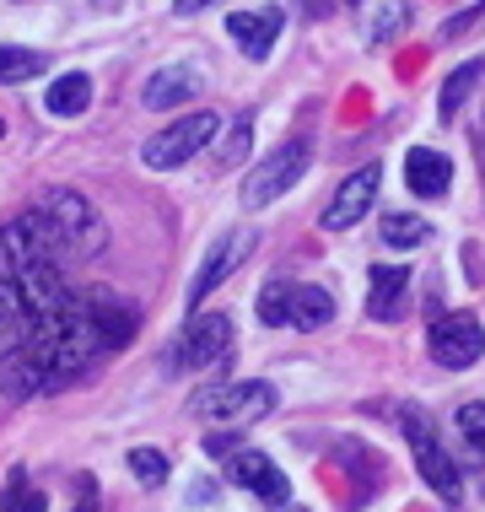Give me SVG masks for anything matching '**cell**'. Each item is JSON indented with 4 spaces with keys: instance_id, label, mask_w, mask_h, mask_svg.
Here are the masks:
<instances>
[{
    "instance_id": "obj_30",
    "label": "cell",
    "mask_w": 485,
    "mask_h": 512,
    "mask_svg": "<svg viewBox=\"0 0 485 512\" xmlns=\"http://www.w3.org/2000/svg\"><path fill=\"white\" fill-rule=\"evenodd\" d=\"M76 512H97V507H92V496H87V502H81V507H76Z\"/></svg>"
},
{
    "instance_id": "obj_13",
    "label": "cell",
    "mask_w": 485,
    "mask_h": 512,
    "mask_svg": "<svg viewBox=\"0 0 485 512\" xmlns=\"http://www.w3.org/2000/svg\"><path fill=\"white\" fill-rule=\"evenodd\" d=\"M281 22H286V11H281V6H265V11H232V17H227V33L238 38V49L248 54V60H270L275 38H281Z\"/></svg>"
},
{
    "instance_id": "obj_16",
    "label": "cell",
    "mask_w": 485,
    "mask_h": 512,
    "mask_svg": "<svg viewBox=\"0 0 485 512\" xmlns=\"http://www.w3.org/2000/svg\"><path fill=\"white\" fill-rule=\"evenodd\" d=\"M87 308H92V324H97V335H103L108 351L130 345V340H135V329H141V313H135L124 297H114V292H92V297H87Z\"/></svg>"
},
{
    "instance_id": "obj_33",
    "label": "cell",
    "mask_w": 485,
    "mask_h": 512,
    "mask_svg": "<svg viewBox=\"0 0 485 512\" xmlns=\"http://www.w3.org/2000/svg\"><path fill=\"white\" fill-rule=\"evenodd\" d=\"M351 6H356V0H351Z\"/></svg>"
},
{
    "instance_id": "obj_5",
    "label": "cell",
    "mask_w": 485,
    "mask_h": 512,
    "mask_svg": "<svg viewBox=\"0 0 485 512\" xmlns=\"http://www.w3.org/2000/svg\"><path fill=\"white\" fill-rule=\"evenodd\" d=\"M221 135V119L216 114H189V119H173L168 130H157L151 141L141 146V162L146 168H157V173H168V168H184L189 157H200L205 146H211Z\"/></svg>"
},
{
    "instance_id": "obj_31",
    "label": "cell",
    "mask_w": 485,
    "mask_h": 512,
    "mask_svg": "<svg viewBox=\"0 0 485 512\" xmlns=\"http://www.w3.org/2000/svg\"><path fill=\"white\" fill-rule=\"evenodd\" d=\"M286 512H308V507H286Z\"/></svg>"
},
{
    "instance_id": "obj_28",
    "label": "cell",
    "mask_w": 485,
    "mask_h": 512,
    "mask_svg": "<svg viewBox=\"0 0 485 512\" xmlns=\"http://www.w3.org/2000/svg\"><path fill=\"white\" fill-rule=\"evenodd\" d=\"M480 17H485V0H475L469 11H459V17H448V22H442V38H459L464 27H475Z\"/></svg>"
},
{
    "instance_id": "obj_26",
    "label": "cell",
    "mask_w": 485,
    "mask_h": 512,
    "mask_svg": "<svg viewBox=\"0 0 485 512\" xmlns=\"http://www.w3.org/2000/svg\"><path fill=\"white\" fill-rule=\"evenodd\" d=\"M459 432H464L469 448L485 459V405H464V410H459Z\"/></svg>"
},
{
    "instance_id": "obj_24",
    "label": "cell",
    "mask_w": 485,
    "mask_h": 512,
    "mask_svg": "<svg viewBox=\"0 0 485 512\" xmlns=\"http://www.w3.org/2000/svg\"><path fill=\"white\" fill-rule=\"evenodd\" d=\"M432 238V227H426L421 216H383V243L388 248H415Z\"/></svg>"
},
{
    "instance_id": "obj_18",
    "label": "cell",
    "mask_w": 485,
    "mask_h": 512,
    "mask_svg": "<svg viewBox=\"0 0 485 512\" xmlns=\"http://www.w3.org/2000/svg\"><path fill=\"white\" fill-rule=\"evenodd\" d=\"M405 286H410V265H372L367 313L372 318H399V308H405Z\"/></svg>"
},
{
    "instance_id": "obj_3",
    "label": "cell",
    "mask_w": 485,
    "mask_h": 512,
    "mask_svg": "<svg viewBox=\"0 0 485 512\" xmlns=\"http://www.w3.org/2000/svg\"><path fill=\"white\" fill-rule=\"evenodd\" d=\"M329 318H335V297L324 292V286H297V281H270L265 292H259V324L270 329H324Z\"/></svg>"
},
{
    "instance_id": "obj_22",
    "label": "cell",
    "mask_w": 485,
    "mask_h": 512,
    "mask_svg": "<svg viewBox=\"0 0 485 512\" xmlns=\"http://www.w3.org/2000/svg\"><path fill=\"white\" fill-rule=\"evenodd\" d=\"M480 76H485V60H469V65H459V71H453L448 81H442V98H437V114H442V119H453V114H459V103L469 98V87H475Z\"/></svg>"
},
{
    "instance_id": "obj_2",
    "label": "cell",
    "mask_w": 485,
    "mask_h": 512,
    "mask_svg": "<svg viewBox=\"0 0 485 512\" xmlns=\"http://www.w3.org/2000/svg\"><path fill=\"white\" fill-rule=\"evenodd\" d=\"M38 216L49 221L60 254H76V259H97V254H103L108 227H103V216L76 195V189H49L44 205H38Z\"/></svg>"
},
{
    "instance_id": "obj_32",
    "label": "cell",
    "mask_w": 485,
    "mask_h": 512,
    "mask_svg": "<svg viewBox=\"0 0 485 512\" xmlns=\"http://www.w3.org/2000/svg\"><path fill=\"white\" fill-rule=\"evenodd\" d=\"M0 135H6V119H0Z\"/></svg>"
},
{
    "instance_id": "obj_4",
    "label": "cell",
    "mask_w": 485,
    "mask_h": 512,
    "mask_svg": "<svg viewBox=\"0 0 485 512\" xmlns=\"http://www.w3.org/2000/svg\"><path fill=\"white\" fill-rule=\"evenodd\" d=\"M275 410V389L259 378L243 383H221V389H200L194 394V415L200 421H221V426H254Z\"/></svg>"
},
{
    "instance_id": "obj_12",
    "label": "cell",
    "mask_w": 485,
    "mask_h": 512,
    "mask_svg": "<svg viewBox=\"0 0 485 512\" xmlns=\"http://www.w3.org/2000/svg\"><path fill=\"white\" fill-rule=\"evenodd\" d=\"M227 475H232V486L254 491L259 502H270V507H286V496H291V480L275 469V459H265V453H254V448L232 453Z\"/></svg>"
},
{
    "instance_id": "obj_23",
    "label": "cell",
    "mask_w": 485,
    "mask_h": 512,
    "mask_svg": "<svg viewBox=\"0 0 485 512\" xmlns=\"http://www.w3.org/2000/svg\"><path fill=\"white\" fill-rule=\"evenodd\" d=\"M0 512H49L44 491H38V486H27V469H11L6 491H0Z\"/></svg>"
},
{
    "instance_id": "obj_27",
    "label": "cell",
    "mask_w": 485,
    "mask_h": 512,
    "mask_svg": "<svg viewBox=\"0 0 485 512\" xmlns=\"http://www.w3.org/2000/svg\"><path fill=\"white\" fill-rule=\"evenodd\" d=\"M243 151H248V119H238V124H232L227 146H221V162L232 168V162H243Z\"/></svg>"
},
{
    "instance_id": "obj_19",
    "label": "cell",
    "mask_w": 485,
    "mask_h": 512,
    "mask_svg": "<svg viewBox=\"0 0 485 512\" xmlns=\"http://www.w3.org/2000/svg\"><path fill=\"white\" fill-rule=\"evenodd\" d=\"M87 103H92V76H81V71H65V76L44 92V108H49L54 119H76V114H87Z\"/></svg>"
},
{
    "instance_id": "obj_29",
    "label": "cell",
    "mask_w": 485,
    "mask_h": 512,
    "mask_svg": "<svg viewBox=\"0 0 485 512\" xmlns=\"http://www.w3.org/2000/svg\"><path fill=\"white\" fill-rule=\"evenodd\" d=\"M205 6H216V0H173L178 17H194V11H205Z\"/></svg>"
},
{
    "instance_id": "obj_1",
    "label": "cell",
    "mask_w": 485,
    "mask_h": 512,
    "mask_svg": "<svg viewBox=\"0 0 485 512\" xmlns=\"http://www.w3.org/2000/svg\"><path fill=\"white\" fill-rule=\"evenodd\" d=\"M103 351L108 345L92 324L87 297H71L65 308H54L44 324L33 329V340H27L11 362H0V389H6V399H33L44 389H60V383L81 378Z\"/></svg>"
},
{
    "instance_id": "obj_25",
    "label": "cell",
    "mask_w": 485,
    "mask_h": 512,
    "mask_svg": "<svg viewBox=\"0 0 485 512\" xmlns=\"http://www.w3.org/2000/svg\"><path fill=\"white\" fill-rule=\"evenodd\" d=\"M130 469H135V480H141V486H162V480H168V459H162L157 448H135L130 453Z\"/></svg>"
},
{
    "instance_id": "obj_21",
    "label": "cell",
    "mask_w": 485,
    "mask_h": 512,
    "mask_svg": "<svg viewBox=\"0 0 485 512\" xmlns=\"http://www.w3.org/2000/svg\"><path fill=\"white\" fill-rule=\"evenodd\" d=\"M44 54L38 49H22V44H0V87L11 81H27V76H44Z\"/></svg>"
},
{
    "instance_id": "obj_11",
    "label": "cell",
    "mask_w": 485,
    "mask_h": 512,
    "mask_svg": "<svg viewBox=\"0 0 485 512\" xmlns=\"http://www.w3.org/2000/svg\"><path fill=\"white\" fill-rule=\"evenodd\" d=\"M254 243H259V232H254V227H232L227 238H221V243L211 248V254H205L200 275H194V281H189V302H205V297H211L216 286L227 281V275L238 270L248 254H254Z\"/></svg>"
},
{
    "instance_id": "obj_14",
    "label": "cell",
    "mask_w": 485,
    "mask_h": 512,
    "mask_svg": "<svg viewBox=\"0 0 485 512\" xmlns=\"http://www.w3.org/2000/svg\"><path fill=\"white\" fill-rule=\"evenodd\" d=\"M33 329H38L33 302L22 297V286L0 281V362H11V356H17L22 345L33 340Z\"/></svg>"
},
{
    "instance_id": "obj_20",
    "label": "cell",
    "mask_w": 485,
    "mask_h": 512,
    "mask_svg": "<svg viewBox=\"0 0 485 512\" xmlns=\"http://www.w3.org/2000/svg\"><path fill=\"white\" fill-rule=\"evenodd\" d=\"M405 27H410V0H372L367 22H362V38L367 44H394Z\"/></svg>"
},
{
    "instance_id": "obj_10",
    "label": "cell",
    "mask_w": 485,
    "mask_h": 512,
    "mask_svg": "<svg viewBox=\"0 0 485 512\" xmlns=\"http://www.w3.org/2000/svg\"><path fill=\"white\" fill-rule=\"evenodd\" d=\"M378 184H383V168L378 162H367V168H356L345 184L329 195L324 205V216H318V227L324 232H345V227H356L367 211H372V200H378Z\"/></svg>"
},
{
    "instance_id": "obj_17",
    "label": "cell",
    "mask_w": 485,
    "mask_h": 512,
    "mask_svg": "<svg viewBox=\"0 0 485 512\" xmlns=\"http://www.w3.org/2000/svg\"><path fill=\"white\" fill-rule=\"evenodd\" d=\"M200 87H205V76L194 71V65H162L157 76L146 81V92H141V103L146 108H178V103H189V98H200Z\"/></svg>"
},
{
    "instance_id": "obj_6",
    "label": "cell",
    "mask_w": 485,
    "mask_h": 512,
    "mask_svg": "<svg viewBox=\"0 0 485 512\" xmlns=\"http://www.w3.org/2000/svg\"><path fill=\"white\" fill-rule=\"evenodd\" d=\"M405 437H410L415 469L426 475V486H432L442 502H459V496H464V475H459V464L448 459V448L437 442L432 415H426V410H405Z\"/></svg>"
},
{
    "instance_id": "obj_8",
    "label": "cell",
    "mask_w": 485,
    "mask_h": 512,
    "mask_svg": "<svg viewBox=\"0 0 485 512\" xmlns=\"http://www.w3.org/2000/svg\"><path fill=\"white\" fill-rule=\"evenodd\" d=\"M426 345H432V362L448 367V372H464L475 367L485 356V329L475 313H442L432 324V335H426Z\"/></svg>"
},
{
    "instance_id": "obj_15",
    "label": "cell",
    "mask_w": 485,
    "mask_h": 512,
    "mask_svg": "<svg viewBox=\"0 0 485 512\" xmlns=\"http://www.w3.org/2000/svg\"><path fill=\"white\" fill-rule=\"evenodd\" d=\"M405 184H410V195H421V200H442L453 184V162L432 146H410L405 151Z\"/></svg>"
},
{
    "instance_id": "obj_7",
    "label": "cell",
    "mask_w": 485,
    "mask_h": 512,
    "mask_svg": "<svg viewBox=\"0 0 485 512\" xmlns=\"http://www.w3.org/2000/svg\"><path fill=\"white\" fill-rule=\"evenodd\" d=\"M308 157H313L308 141H286L281 151H270V157L243 178V211H265L270 200H281L286 189L308 173Z\"/></svg>"
},
{
    "instance_id": "obj_9",
    "label": "cell",
    "mask_w": 485,
    "mask_h": 512,
    "mask_svg": "<svg viewBox=\"0 0 485 512\" xmlns=\"http://www.w3.org/2000/svg\"><path fill=\"white\" fill-rule=\"evenodd\" d=\"M232 351V318L227 313H200L189 318V329L173 345V367H216L221 356Z\"/></svg>"
}]
</instances>
